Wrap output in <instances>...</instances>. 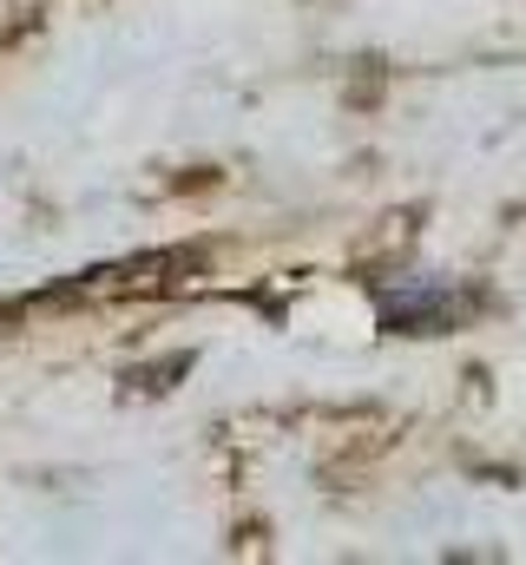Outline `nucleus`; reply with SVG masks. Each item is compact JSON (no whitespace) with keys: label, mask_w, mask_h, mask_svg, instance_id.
Returning a JSON list of instances; mask_svg holds the SVG:
<instances>
[{"label":"nucleus","mask_w":526,"mask_h":565,"mask_svg":"<svg viewBox=\"0 0 526 565\" xmlns=\"http://www.w3.org/2000/svg\"><path fill=\"white\" fill-rule=\"evenodd\" d=\"M382 316L408 335H434L454 316V296L448 289H401V296H382Z\"/></svg>","instance_id":"obj_1"},{"label":"nucleus","mask_w":526,"mask_h":565,"mask_svg":"<svg viewBox=\"0 0 526 565\" xmlns=\"http://www.w3.org/2000/svg\"><path fill=\"white\" fill-rule=\"evenodd\" d=\"M191 369V355H171V362H158V369H132V388H171V375H185Z\"/></svg>","instance_id":"obj_2"}]
</instances>
